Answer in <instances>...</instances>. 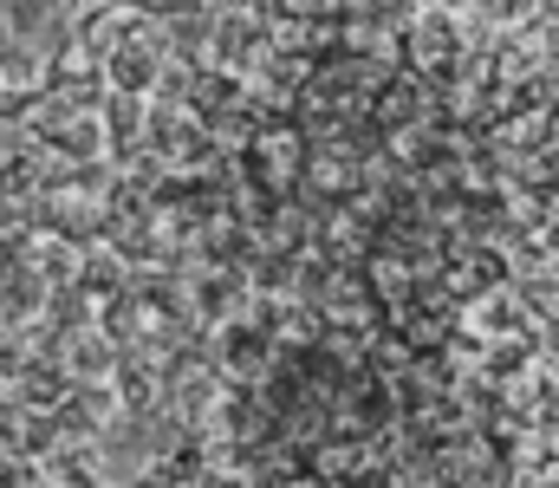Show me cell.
Listing matches in <instances>:
<instances>
[{"mask_svg": "<svg viewBox=\"0 0 559 488\" xmlns=\"http://www.w3.org/2000/svg\"><path fill=\"white\" fill-rule=\"evenodd\" d=\"M13 46V26H7V7H0V52Z\"/></svg>", "mask_w": 559, "mask_h": 488, "instance_id": "1", "label": "cell"}]
</instances>
